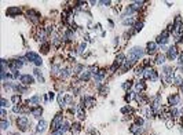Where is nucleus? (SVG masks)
Masks as SVG:
<instances>
[{
	"mask_svg": "<svg viewBox=\"0 0 183 135\" xmlns=\"http://www.w3.org/2000/svg\"><path fill=\"white\" fill-rule=\"evenodd\" d=\"M145 50L140 48V47H132V48L128 51V55H127V59L131 61L132 63H135L136 61H139L142 57L145 55Z\"/></svg>",
	"mask_w": 183,
	"mask_h": 135,
	"instance_id": "nucleus-1",
	"label": "nucleus"
},
{
	"mask_svg": "<svg viewBox=\"0 0 183 135\" xmlns=\"http://www.w3.org/2000/svg\"><path fill=\"white\" fill-rule=\"evenodd\" d=\"M63 115L62 113H57L55 116H54V119H52V121H51V130L52 131H55V130L61 128L63 125Z\"/></svg>",
	"mask_w": 183,
	"mask_h": 135,
	"instance_id": "nucleus-2",
	"label": "nucleus"
},
{
	"mask_svg": "<svg viewBox=\"0 0 183 135\" xmlns=\"http://www.w3.org/2000/svg\"><path fill=\"white\" fill-rule=\"evenodd\" d=\"M26 59H28L29 62H32V63H35L36 66H40V65L43 63L40 55L36 54V52H33V51H28V52H26Z\"/></svg>",
	"mask_w": 183,
	"mask_h": 135,
	"instance_id": "nucleus-3",
	"label": "nucleus"
},
{
	"mask_svg": "<svg viewBox=\"0 0 183 135\" xmlns=\"http://www.w3.org/2000/svg\"><path fill=\"white\" fill-rule=\"evenodd\" d=\"M17 125H18V128L21 131H26V130L30 127V121H29V119L25 116H21L17 119Z\"/></svg>",
	"mask_w": 183,
	"mask_h": 135,
	"instance_id": "nucleus-4",
	"label": "nucleus"
},
{
	"mask_svg": "<svg viewBox=\"0 0 183 135\" xmlns=\"http://www.w3.org/2000/svg\"><path fill=\"white\" fill-rule=\"evenodd\" d=\"M143 77L146 80H152V81H156L158 79V74L157 72L153 69V68H145V70H143Z\"/></svg>",
	"mask_w": 183,
	"mask_h": 135,
	"instance_id": "nucleus-5",
	"label": "nucleus"
},
{
	"mask_svg": "<svg viewBox=\"0 0 183 135\" xmlns=\"http://www.w3.org/2000/svg\"><path fill=\"white\" fill-rule=\"evenodd\" d=\"M168 39H169V32L165 29L161 35H158V37L156 39V43L157 44H161V46H164V44L168 43Z\"/></svg>",
	"mask_w": 183,
	"mask_h": 135,
	"instance_id": "nucleus-6",
	"label": "nucleus"
},
{
	"mask_svg": "<svg viewBox=\"0 0 183 135\" xmlns=\"http://www.w3.org/2000/svg\"><path fill=\"white\" fill-rule=\"evenodd\" d=\"M124 61H125V55H124V54H119V55L116 57V59H114L112 70H116L117 68H121L123 66V63H124Z\"/></svg>",
	"mask_w": 183,
	"mask_h": 135,
	"instance_id": "nucleus-7",
	"label": "nucleus"
},
{
	"mask_svg": "<svg viewBox=\"0 0 183 135\" xmlns=\"http://www.w3.org/2000/svg\"><path fill=\"white\" fill-rule=\"evenodd\" d=\"M28 19H30L33 24H37L40 21V14L37 11H35V10H29L28 11Z\"/></svg>",
	"mask_w": 183,
	"mask_h": 135,
	"instance_id": "nucleus-8",
	"label": "nucleus"
},
{
	"mask_svg": "<svg viewBox=\"0 0 183 135\" xmlns=\"http://www.w3.org/2000/svg\"><path fill=\"white\" fill-rule=\"evenodd\" d=\"M176 57H178V48L175 46H172L167 51V58L168 59H176Z\"/></svg>",
	"mask_w": 183,
	"mask_h": 135,
	"instance_id": "nucleus-9",
	"label": "nucleus"
},
{
	"mask_svg": "<svg viewBox=\"0 0 183 135\" xmlns=\"http://www.w3.org/2000/svg\"><path fill=\"white\" fill-rule=\"evenodd\" d=\"M168 102H169L171 106H176V105L180 104V95L179 94H174V95H169L168 98Z\"/></svg>",
	"mask_w": 183,
	"mask_h": 135,
	"instance_id": "nucleus-10",
	"label": "nucleus"
},
{
	"mask_svg": "<svg viewBox=\"0 0 183 135\" xmlns=\"http://www.w3.org/2000/svg\"><path fill=\"white\" fill-rule=\"evenodd\" d=\"M156 51H157V43H156V42H149V43H147V48H146V52L152 55V54H154Z\"/></svg>",
	"mask_w": 183,
	"mask_h": 135,
	"instance_id": "nucleus-11",
	"label": "nucleus"
},
{
	"mask_svg": "<svg viewBox=\"0 0 183 135\" xmlns=\"http://www.w3.org/2000/svg\"><path fill=\"white\" fill-rule=\"evenodd\" d=\"M21 83L25 84V86L33 84V83H35V79H33L32 76H29V74H22V76H21Z\"/></svg>",
	"mask_w": 183,
	"mask_h": 135,
	"instance_id": "nucleus-12",
	"label": "nucleus"
},
{
	"mask_svg": "<svg viewBox=\"0 0 183 135\" xmlns=\"http://www.w3.org/2000/svg\"><path fill=\"white\" fill-rule=\"evenodd\" d=\"M19 12H21V8H18V7H8L6 14L8 17H15V15H18Z\"/></svg>",
	"mask_w": 183,
	"mask_h": 135,
	"instance_id": "nucleus-13",
	"label": "nucleus"
},
{
	"mask_svg": "<svg viewBox=\"0 0 183 135\" xmlns=\"http://www.w3.org/2000/svg\"><path fill=\"white\" fill-rule=\"evenodd\" d=\"M68 130H69V124L65 123L62 127H61V128H58V130H55V131H52V135H63L66 131H68Z\"/></svg>",
	"mask_w": 183,
	"mask_h": 135,
	"instance_id": "nucleus-14",
	"label": "nucleus"
},
{
	"mask_svg": "<svg viewBox=\"0 0 183 135\" xmlns=\"http://www.w3.org/2000/svg\"><path fill=\"white\" fill-rule=\"evenodd\" d=\"M91 77H92V74L89 70H83L80 73V81H88Z\"/></svg>",
	"mask_w": 183,
	"mask_h": 135,
	"instance_id": "nucleus-15",
	"label": "nucleus"
},
{
	"mask_svg": "<svg viewBox=\"0 0 183 135\" xmlns=\"http://www.w3.org/2000/svg\"><path fill=\"white\" fill-rule=\"evenodd\" d=\"M45 127H47V123H45V120H39V123H37V128H36V132L37 134H41L43 131L45 130Z\"/></svg>",
	"mask_w": 183,
	"mask_h": 135,
	"instance_id": "nucleus-16",
	"label": "nucleus"
},
{
	"mask_svg": "<svg viewBox=\"0 0 183 135\" xmlns=\"http://www.w3.org/2000/svg\"><path fill=\"white\" fill-rule=\"evenodd\" d=\"M135 88H136V92H143L146 90V83L143 80H139L135 84Z\"/></svg>",
	"mask_w": 183,
	"mask_h": 135,
	"instance_id": "nucleus-17",
	"label": "nucleus"
},
{
	"mask_svg": "<svg viewBox=\"0 0 183 135\" xmlns=\"http://www.w3.org/2000/svg\"><path fill=\"white\" fill-rule=\"evenodd\" d=\"M129 131H131L134 135H142V127H139L136 124H132V125L129 127Z\"/></svg>",
	"mask_w": 183,
	"mask_h": 135,
	"instance_id": "nucleus-18",
	"label": "nucleus"
},
{
	"mask_svg": "<svg viewBox=\"0 0 183 135\" xmlns=\"http://www.w3.org/2000/svg\"><path fill=\"white\" fill-rule=\"evenodd\" d=\"M30 112H32V115H33V117H36V119H40L41 113H43V109H41L40 106H36V108L30 109Z\"/></svg>",
	"mask_w": 183,
	"mask_h": 135,
	"instance_id": "nucleus-19",
	"label": "nucleus"
},
{
	"mask_svg": "<svg viewBox=\"0 0 183 135\" xmlns=\"http://www.w3.org/2000/svg\"><path fill=\"white\" fill-rule=\"evenodd\" d=\"M39 102H40V95H35V97H32V98L28 99L25 104L29 106V105H37Z\"/></svg>",
	"mask_w": 183,
	"mask_h": 135,
	"instance_id": "nucleus-20",
	"label": "nucleus"
},
{
	"mask_svg": "<svg viewBox=\"0 0 183 135\" xmlns=\"http://www.w3.org/2000/svg\"><path fill=\"white\" fill-rule=\"evenodd\" d=\"M80 131H81V125L79 123H73L72 124V134L73 135H79L80 134Z\"/></svg>",
	"mask_w": 183,
	"mask_h": 135,
	"instance_id": "nucleus-21",
	"label": "nucleus"
},
{
	"mask_svg": "<svg viewBox=\"0 0 183 135\" xmlns=\"http://www.w3.org/2000/svg\"><path fill=\"white\" fill-rule=\"evenodd\" d=\"M33 73H35V76L39 79L40 83H44V77H43V74H41V72H40L39 68H35V69H33Z\"/></svg>",
	"mask_w": 183,
	"mask_h": 135,
	"instance_id": "nucleus-22",
	"label": "nucleus"
},
{
	"mask_svg": "<svg viewBox=\"0 0 183 135\" xmlns=\"http://www.w3.org/2000/svg\"><path fill=\"white\" fill-rule=\"evenodd\" d=\"M14 90H15V91H18L19 94H24V92L28 91V87H26V86H21V84H15Z\"/></svg>",
	"mask_w": 183,
	"mask_h": 135,
	"instance_id": "nucleus-23",
	"label": "nucleus"
},
{
	"mask_svg": "<svg viewBox=\"0 0 183 135\" xmlns=\"http://www.w3.org/2000/svg\"><path fill=\"white\" fill-rule=\"evenodd\" d=\"M143 28V22L142 21H139V22H135L134 24V31H132V33H138L140 29Z\"/></svg>",
	"mask_w": 183,
	"mask_h": 135,
	"instance_id": "nucleus-24",
	"label": "nucleus"
},
{
	"mask_svg": "<svg viewBox=\"0 0 183 135\" xmlns=\"http://www.w3.org/2000/svg\"><path fill=\"white\" fill-rule=\"evenodd\" d=\"M121 113L123 115H127V113H129V115H132L134 113V109L129 106V105H125L124 108H121Z\"/></svg>",
	"mask_w": 183,
	"mask_h": 135,
	"instance_id": "nucleus-25",
	"label": "nucleus"
},
{
	"mask_svg": "<svg viewBox=\"0 0 183 135\" xmlns=\"http://www.w3.org/2000/svg\"><path fill=\"white\" fill-rule=\"evenodd\" d=\"M70 73H72V72H70V69H61V72H59V76H61L62 79H66V77H68Z\"/></svg>",
	"mask_w": 183,
	"mask_h": 135,
	"instance_id": "nucleus-26",
	"label": "nucleus"
},
{
	"mask_svg": "<svg viewBox=\"0 0 183 135\" xmlns=\"http://www.w3.org/2000/svg\"><path fill=\"white\" fill-rule=\"evenodd\" d=\"M164 62H165V55L164 54H158L157 58H156V63L157 65H163Z\"/></svg>",
	"mask_w": 183,
	"mask_h": 135,
	"instance_id": "nucleus-27",
	"label": "nucleus"
},
{
	"mask_svg": "<svg viewBox=\"0 0 183 135\" xmlns=\"http://www.w3.org/2000/svg\"><path fill=\"white\" fill-rule=\"evenodd\" d=\"M8 127H10V123H8V120L3 119V120H1V130H3V131H6Z\"/></svg>",
	"mask_w": 183,
	"mask_h": 135,
	"instance_id": "nucleus-28",
	"label": "nucleus"
},
{
	"mask_svg": "<svg viewBox=\"0 0 183 135\" xmlns=\"http://www.w3.org/2000/svg\"><path fill=\"white\" fill-rule=\"evenodd\" d=\"M132 95H134L132 91H127V94L124 95V99H125V102H128V104H129V101L132 99Z\"/></svg>",
	"mask_w": 183,
	"mask_h": 135,
	"instance_id": "nucleus-29",
	"label": "nucleus"
},
{
	"mask_svg": "<svg viewBox=\"0 0 183 135\" xmlns=\"http://www.w3.org/2000/svg\"><path fill=\"white\" fill-rule=\"evenodd\" d=\"M63 102H65V105H72V102H73L72 95H66V97L63 98Z\"/></svg>",
	"mask_w": 183,
	"mask_h": 135,
	"instance_id": "nucleus-30",
	"label": "nucleus"
},
{
	"mask_svg": "<svg viewBox=\"0 0 183 135\" xmlns=\"http://www.w3.org/2000/svg\"><path fill=\"white\" fill-rule=\"evenodd\" d=\"M134 86V83L132 81H131V80H128V81H127V83H124V84H123V88H124V90H129V88H131V87Z\"/></svg>",
	"mask_w": 183,
	"mask_h": 135,
	"instance_id": "nucleus-31",
	"label": "nucleus"
},
{
	"mask_svg": "<svg viewBox=\"0 0 183 135\" xmlns=\"http://www.w3.org/2000/svg\"><path fill=\"white\" fill-rule=\"evenodd\" d=\"M134 21H135V19H134L132 17H129V18H125L124 21H123V22H124V25H128V26H129V25L134 24Z\"/></svg>",
	"mask_w": 183,
	"mask_h": 135,
	"instance_id": "nucleus-32",
	"label": "nucleus"
},
{
	"mask_svg": "<svg viewBox=\"0 0 183 135\" xmlns=\"http://www.w3.org/2000/svg\"><path fill=\"white\" fill-rule=\"evenodd\" d=\"M85 47H87V44H85V43H81L80 46H79V48H77V52H79V54H83V51L85 50Z\"/></svg>",
	"mask_w": 183,
	"mask_h": 135,
	"instance_id": "nucleus-33",
	"label": "nucleus"
},
{
	"mask_svg": "<svg viewBox=\"0 0 183 135\" xmlns=\"http://www.w3.org/2000/svg\"><path fill=\"white\" fill-rule=\"evenodd\" d=\"M143 70H145L143 66H136L135 68V74H143Z\"/></svg>",
	"mask_w": 183,
	"mask_h": 135,
	"instance_id": "nucleus-34",
	"label": "nucleus"
},
{
	"mask_svg": "<svg viewBox=\"0 0 183 135\" xmlns=\"http://www.w3.org/2000/svg\"><path fill=\"white\" fill-rule=\"evenodd\" d=\"M41 47H43V52H44V54H47V52H48V47H50V44H48V43H44L43 46H41Z\"/></svg>",
	"mask_w": 183,
	"mask_h": 135,
	"instance_id": "nucleus-35",
	"label": "nucleus"
},
{
	"mask_svg": "<svg viewBox=\"0 0 183 135\" xmlns=\"http://www.w3.org/2000/svg\"><path fill=\"white\" fill-rule=\"evenodd\" d=\"M11 101H13L14 104H17V105H18V102L21 101V98H19V95H14L13 98H11Z\"/></svg>",
	"mask_w": 183,
	"mask_h": 135,
	"instance_id": "nucleus-36",
	"label": "nucleus"
},
{
	"mask_svg": "<svg viewBox=\"0 0 183 135\" xmlns=\"http://www.w3.org/2000/svg\"><path fill=\"white\" fill-rule=\"evenodd\" d=\"M135 124H136V125H139V127H143V119H136Z\"/></svg>",
	"mask_w": 183,
	"mask_h": 135,
	"instance_id": "nucleus-37",
	"label": "nucleus"
},
{
	"mask_svg": "<svg viewBox=\"0 0 183 135\" xmlns=\"http://www.w3.org/2000/svg\"><path fill=\"white\" fill-rule=\"evenodd\" d=\"M8 106V101H6L4 98H1V108H6Z\"/></svg>",
	"mask_w": 183,
	"mask_h": 135,
	"instance_id": "nucleus-38",
	"label": "nucleus"
},
{
	"mask_svg": "<svg viewBox=\"0 0 183 135\" xmlns=\"http://www.w3.org/2000/svg\"><path fill=\"white\" fill-rule=\"evenodd\" d=\"M178 62H179V65H182L183 66V52L182 54H179V59H178Z\"/></svg>",
	"mask_w": 183,
	"mask_h": 135,
	"instance_id": "nucleus-39",
	"label": "nucleus"
},
{
	"mask_svg": "<svg viewBox=\"0 0 183 135\" xmlns=\"http://www.w3.org/2000/svg\"><path fill=\"white\" fill-rule=\"evenodd\" d=\"M99 4H102V6H110L112 1H109V0H107V1H99Z\"/></svg>",
	"mask_w": 183,
	"mask_h": 135,
	"instance_id": "nucleus-40",
	"label": "nucleus"
},
{
	"mask_svg": "<svg viewBox=\"0 0 183 135\" xmlns=\"http://www.w3.org/2000/svg\"><path fill=\"white\" fill-rule=\"evenodd\" d=\"M6 109H4V108H3V109H1V117H3V119H6Z\"/></svg>",
	"mask_w": 183,
	"mask_h": 135,
	"instance_id": "nucleus-41",
	"label": "nucleus"
},
{
	"mask_svg": "<svg viewBox=\"0 0 183 135\" xmlns=\"http://www.w3.org/2000/svg\"><path fill=\"white\" fill-rule=\"evenodd\" d=\"M54 97H55V95H54V92H48V98H50V99H52V98H54Z\"/></svg>",
	"mask_w": 183,
	"mask_h": 135,
	"instance_id": "nucleus-42",
	"label": "nucleus"
},
{
	"mask_svg": "<svg viewBox=\"0 0 183 135\" xmlns=\"http://www.w3.org/2000/svg\"><path fill=\"white\" fill-rule=\"evenodd\" d=\"M180 90H182V92H183V84H182V86H180Z\"/></svg>",
	"mask_w": 183,
	"mask_h": 135,
	"instance_id": "nucleus-43",
	"label": "nucleus"
}]
</instances>
